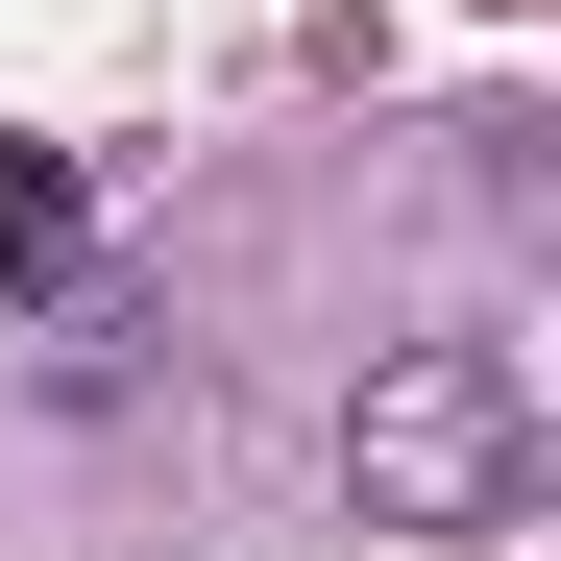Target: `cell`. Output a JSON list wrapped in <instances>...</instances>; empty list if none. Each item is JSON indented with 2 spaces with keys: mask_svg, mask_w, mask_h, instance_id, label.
<instances>
[{
  "mask_svg": "<svg viewBox=\"0 0 561 561\" xmlns=\"http://www.w3.org/2000/svg\"><path fill=\"white\" fill-rule=\"evenodd\" d=\"M73 268H99V196H73V147L0 123V294H73Z\"/></svg>",
  "mask_w": 561,
  "mask_h": 561,
  "instance_id": "obj_2",
  "label": "cell"
},
{
  "mask_svg": "<svg viewBox=\"0 0 561 561\" xmlns=\"http://www.w3.org/2000/svg\"><path fill=\"white\" fill-rule=\"evenodd\" d=\"M537 489V391H513V342H391L342 391V513L366 537H489Z\"/></svg>",
  "mask_w": 561,
  "mask_h": 561,
  "instance_id": "obj_1",
  "label": "cell"
}]
</instances>
